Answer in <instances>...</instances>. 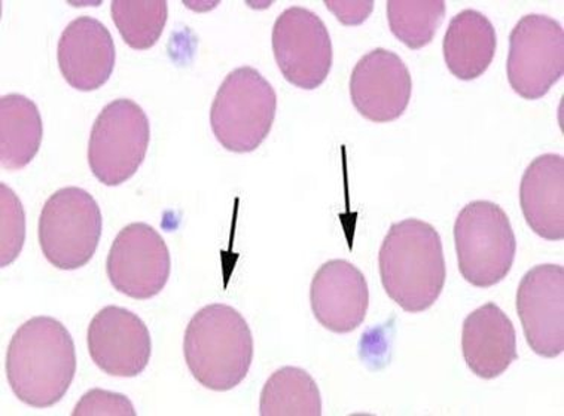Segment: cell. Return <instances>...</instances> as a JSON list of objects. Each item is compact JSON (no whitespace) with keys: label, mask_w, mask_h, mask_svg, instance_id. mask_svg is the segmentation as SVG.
I'll return each mask as SVG.
<instances>
[{"label":"cell","mask_w":564,"mask_h":416,"mask_svg":"<svg viewBox=\"0 0 564 416\" xmlns=\"http://www.w3.org/2000/svg\"><path fill=\"white\" fill-rule=\"evenodd\" d=\"M7 377L24 405L45 409L69 392L76 373L74 338L53 317H33L17 329L7 352Z\"/></svg>","instance_id":"6da1fadb"},{"label":"cell","mask_w":564,"mask_h":416,"mask_svg":"<svg viewBox=\"0 0 564 416\" xmlns=\"http://www.w3.org/2000/svg\"><path fill=\"white\" fill-rule=\"evenodd\" d=\"M384 292L406 313H423L438 300L447 280L443 241L431 223L405 219L390 227L379 253Z\"/></svg>","instance_id":"7a4b0ae2"},{"label":"cell","mask_w":564,"mask_h":416,"mask_svg":"<svg viewBox=\"0 0 564 416\" xmlns=\"http://www.w3.org/2000/svg\"><path fill=\"white\" fill-rule=\"evenodd\" d=\"M184 355L195 381L212 392H230L252 366L253 337L248 321L230 305H207L186 327Z\"/></svg>","instance_id":"3957f363"},{"label":"cell","mask_w":564,"mask_h":416,"mask_svg":"<svg viewBox=\"0 0 564 416\" xmlns=\"http://www.w3.org/2000/svg\"><path fill=\"white\" fill-rule=\"evenodd\" d=\"M278 112V96L269 80L253 67L227 75L210 109L216 140L227 151L249 154L269 138Z\"/></svg>","instance_id":"277c9868"},{"label":"cell","mask_w":564,"mask_h":416,"mask_svg":"<svg viewBox=\"0 0 564 416\" xmlns=\"http://www.w3.org/2000/svg\"><path fill=\"white\" fill-rule=\"evenodd\" d=\"M455 245L462 277L475 287L496 286L514 265V229L498 204L474 201L462 208L455 223Z\"/></svg>","instance_id":"5b68a950"},{"label":"cell","mask_w":564,"mask_h":416,"mask_svg":"<svg viewBox=\"0 0 564 416\" xmlns=\"http://www.w3.org/2000/svg\"><path fill=\"white\" fill-rule=\"evenodd\" d=\"M104 216L87 190L69 186L51 195L37 225L42 253L62 271L86 266L99 248Z\"/></svg>","instance_id":"8992f818"},{"label":"cell","mask_w":564,"mask_h":416,"mask_svg":"<svg viewBox=\"0 0 564 416\" xmlns=\"http://www.w3.org/2000/svg\"><path fill=\"white\" fill-rule=\"evenodd\" d=\"M151 142L150 119L130 99L110 101L97 117L88 142V165L97 180L120 186L138 173Z\"/></svg>","instance_id":"52a82bcc"},{"label":"cell","mask_w":564,"mask_h":416,"mask_svg":"<svg viewBox=\"0 0 564 416\" xmlns=\"http://www.w3.org/2000/svg\"><path fill=\"white\" fill-rule=\"evenodd\" d=\"M508 80L525 100L549 95L564 75V30L549 15L529 14L517 23L510 36Z\"/></svg>","instance_id":"ba28073f"},{"label":"cell","mask_w":564,"mask_h":416,"mask_svg":"<svg viewBox=\"0 0 564 416\" xmlns=\"http://www.w3.org/2000/svg\"><path fill=\"white\" fill-rule=\"evenodd\" d=\"M273 53L283 78L301 89L319 88L333 69V42L321 17L291 7L275 20Z\"/></svg>","instance_id":"9c48e42d"},{"label":"cell","mask_w":564,"mask_h":416,"mask_svg":"<svg viewBox=\"0 0 564 416\" xmlns=\"http://www.w3.org/2000/svg\"><path fill=\"white\" fill-rule=\"evenodd\" d=\"M172 258L164 238L151 225L122 228L109 250L106 273L117 292L145 300L160 295L171 278Z\"/></svg>","instance_id":"30bf717a"},{"label":"cell","mask_w":564,"mask_h":416,"mask_svg":"<svg viewBox=\"0 0 564 416\" xmlns=\"http://www.w3.org/2000/svg\"><path fill=\"white\" fill-rule=\"evenodd\" d=\"M517 313L534 354L555 359L564 351V267L538 265L520 282Z\"/></svg>","instance_id":"8fae6325"},{"label":"cell","mask_w":564,"mask_h":416,"mask_svg":"<svg viewBox=\"0 0 564 416\" xmlns=\"http://www.w3.org/2000/svg\"><path fill=\"white\" fill-rule=\"evenodd\" d=\"M87 343L93 363L110 376L135 377L150 364V330L127 308L100 309L88 326Z\"/></svg>","instance_id":"7c38bea8"},{"label":"cell","mask_w":564,"mask_h":416,"mask_svg":"<svg viewBox=\"0 0 564 416\" xmlns=\"http://www.w3.org/2000/svg\"><path fill=\"white\" fill-rule=\"evenodd\" d=\"M349 88L356 110L368 121L386 124L409 108L413 79L400 55L377 48L356 63Z\"/></svg>","instance_id":"4fadbf2b"},{"label":"cell","mask_w":564,"mask_h":416,"mask_svg":"<svg viewBox=\"0 0 564 416\" xmlns=\"http://www.w3.org/2000/svg\"><path fill=\"white\" fill-rule=\"evenodd\" d=\"M316 320L334 333L358 329L370 307V291L362 271L349 261L334 259L316 271L310 287Z\"/></svg>","instance_id":"5bb4252c"},{"label":"cell","mask_w":564,"mask_h":416,"mask_svg":"<svg viewBox=\"0 0 564 416\" xmlns=\"http://www.w3.org/2000/svg\"><path fill=\"white\" fill-rule=\"evenodd\" d=\"M58 67L72 88L96 91L116 69L117 51L108 28L93 17H78L63 30L57 46Z\"/></svg>","instance_id":"9a60e30c"},{"label":"cell","mask_w":564,"mask_h":416,"mask_svg":"<svg viewBox=\"0 0 564 416\" xmlns=\"http://www.w3.org/2000/svg\"><path fill=\"white\" fill-rule=\"evenodd\" d=\"M462 352L474 375L495 380L519 359L517 333L510 317L494 303L470 313L462 330Z\"/></svg>","instance_id":"2e32d148"},{"label":"cell","mask_w":564,"mask_h":416,"mask_svg":"<svg viewBox=\"0 0 564 416\" xmlns=\"http://www.w3.org/2000/svg\"><path fill=\"white\" fill-rule=\"evenodd\" d=\"M520 206L525 222L536 236L549 241L564 238V158L557 154L538 156L525 168L520 185Z\"/></svg>","instance_id":"e0dca14e"},{"label":"cell","mask_w":564,"mask_h":416,"mask_svg":"<svg viewBox=\"0 0 564 416\" xmlns=\"http://www.w3.org/2000/svg\"><path fill=\"white\" fill-rule=\"evenodd\" d=\"M498 46L495 25L481 12L465 10L449 21L443 42L445 65L460 80L485 75Z\"/></svg>","instance_id":"ac0fdd59"},{"label":"cell","mask_w":564,"mask_h":416,"mask_svg":"<svg viewBox=\"0 0 564 416\" xmlns=\"http://www.w3.org/2000/svg\"><path fill=\"white\" fill-rule=\"evenodd\" d=\"M44 124L37 106L21 95L0 99V164L10 172L28 167L40 152Z\"/></svg>","instance_id":"d6986e66"},{"label":"cell","mask_w":564,"mask_h":416,"mask_svg":"<svg viewBox=\"0 0 564 416\" xmlns=\"http://www.w3.org/2000/svg\"><path fill=\"white\" fill-rule=\"evenodd\" d=\"M261 416H321L319 386L304 369H279L265 382L261 393Z\"/></svg>","instance_id":"ffe728a7"},{"label":"cell","mask_w":564,"mask_h":416,"mask_svg":"<svg viewBox=\"0 0 564 416\" xmlns=\"http://www.w3.org/2000/svg\"><path fill=\"white\" fill-rule=\"evenodd\" d=\"M110 14L126 44L145 51L163 35L169 7L165 0H113Z\"/></svg>","instance_id":"44dd1931"},{"label":"cell","mask_w":564,"mask_h":416,"mask_svg":"<svg viewBox=\"0 0 564 416\" xmlns=\"http://www.w3.org/2000/svg\"><path fill=\"white\" fill-rule=\"evenodd\" d=\"M445 2L443 0H389L388 21L390 32L409 46L422 50L430 45L436 30L443 24Z\"/></svg>","instance_id":"7402d4cb"},{"label":"cell","mask_w":564,"mask_h":416,"mask_svg":"<svg viewBox=\"0 0 564 416\" xmlns=\"http://www.w3.org/2000/svg\"><path fill=\"white\" fill-rule=\"evenodd\" d=\"M0 265L6 267L19 258L25 241V214L14 190L0 184Z\"/></svg>","instance_id":"603a6c76"},{"label":"cell","mask_w":564,"mask_h":416,"mask_svg":"<svg viewBox=\"0 0 564 416\" xmlns=\"http://www.w3.org/2000/svg\"><path fill=\"white\" fill-rule=\"evenodd\" d=\"M74 416H135L133 403L122 394L95 388L76 403Z\"/></svg>","instance_id":"cb8c5ba5"},{"label":"cell","mask_w":564,"mask_h":416,"mask_svg":"<svg viewBox=\"0 0 564 416\" xmlns=\"http://www.w3.org/2000/svg\"><path fill=\"white\" fill-rule=\"evenodd\" d=\"M329 11L338 17L343 24H360L371 14L375 2H329L326 0Z\"/></svg>","instance_id":"d4e9b609"}]
</instances>
